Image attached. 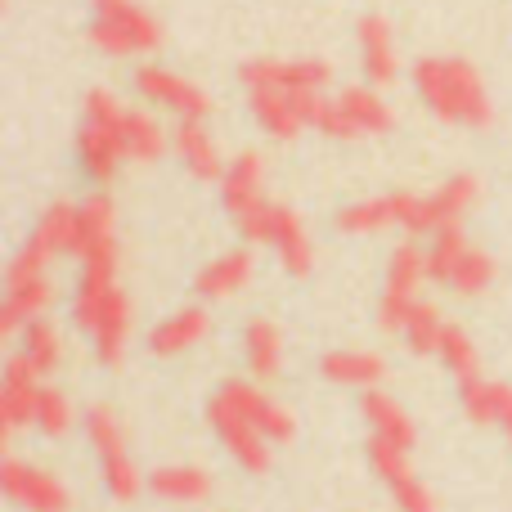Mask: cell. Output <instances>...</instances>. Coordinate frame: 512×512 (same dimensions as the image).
Masks as SVG:
<instances>
[{"label":"cell","instance_id":"24","mask_svg":"<svg viewBox=\"0 0 512 512\" xmlns=\"http://www.w3.org/2000/svg\"><path fill=\"white\" fill-rule=\"evenodd\" d=\"M95 252H117V207L108 194H90L77 207V243L72 256H95Z\"/></svg>","mask_w":512,"mask_h":512},{"label":"cell","instance_id":"20","mask_svg":"<svg viewBox=\"0 0 512 512\" xmlns=\"http://www.w3.org/2000/svg\"><path fill=\"white\" fill-rule=\"evenodd\" d=\"M171 153L194 180H221L225 176V153L216 144V135L207 131V122H176L171 126Z\"/></svg>","mask_w":512,"mask_h":512},{"label":"cell","instance_id":"13","mask_svg":"<svg viewBox=\"0 0 512 512\" xmlns=\"http://www.w3.org/2000/svg\"><path fill=\"white\" fill-rule=\"evenodd\" d=\"M135 95L149 108H158V113L176 117V122H207V113H212V95L194 77H185L176 68H162V63L135 68Z\"/></svg>","mask_w":512,"mask_h":512},{"label":"cell","instance_id":"26","mask_svg":"<svg viewBox=\"0 0 512 512\" xmlns=\"http://www.w3.org/2000/svg\"><path fill=\"white\" fill-rule=\"evenodd\" d=\"M319 373L333 387H351V391H378V382L387 378V360L373 351H328L319 360Z\"/></svg>","mask_w":512,"mask_h":512},{"label":"cell","instance_id":"16","mask_svg":"<svg viewBox=\"0 0 512 512\" xmlns=\"http://www.w3.org/2000/svg\"><path fill=\"white\" fill-rule=\"evenodd\" d=\"M0 490L18 512H72V490L50 468L23 463L14 454H5L0 463Z\"/></svg>","mask_w":512,"mask_h":512},{"label":"cell","instance_id":"8","mask_svg":"<svg viewBox=\"0 0 512 512\" xmlns=\"http://www.w3.org/2000/svg\"><path fill=\"white\" fill-rule=\"evenodd\" d=\"M423 252H427V279L436 288L454 292V297H481L495 283V261L463 234V225L432 234V243Z\"/></svg>","mask_w":512,"mask_h":512},{"label":"cell","instance_id":"35","mask_svg":"<svg viewBox=\"0 0 512 512\" xmlns=\"http://www.w3.org/2000/svg\"><path fill=\"white\" fill-rule=\"evenodd\" d=\"M72 423H77V409H72V400L63 396L59 387H41V400H36V414H32L36 432L50 436V441H59V436L72 432Z\"/></svg>","mask_w":512,"mask_h":512},{"label":"cell","instance_id":"4","mask_svg":"<svg viewBox=\"0 0 512 512\" xmlns=\"http://www.w3.org/2000/svg\"><path fill=\"white\" fill-rule=\"evenodd\" d=\"M418 104L432 117L450 126H468V131H486L495 122V99L486 90V77L459 54H427L409 72Z\"/></svg>","mask_w":512,"mask_h":512},{"label":"cell","instance_id":"2","mask_svg":"<svg viewBox=\"0 0 512 512\" xmlns=\"http://www.w3.org/2000/svg\"><path fill=\"white\" fill-rule=\"evenodd\" d=\"M481 185L477 176H450L432 189V194H414V189H396V194H373L355 198L337 212V230L342 234H387L405 230L414 239H432L441 230L463 225V216L472 212Z\"/></svg>","mask_w":512,"mask_h":512},{"label":"cell","instance_id":"30","mask_svg":"<svg viewBox=\"0 0 512 512\" xmlns=\"http://www.w3.org/2000/svg\"><path fill=\"white\" fill-rule=\"evenodd\" d=\"M243 364L256 382H270L279 378L283 369V333L274 319H248L243 328Z\"/></svg>","mask_w":512,"mask_h":512},{"label":"cell","instance_id":"3","mask_svg":"<svg viewBox=\"0 0 512 512\" xmlns=\"http://www.w3.org/2000/svg\"><path fill=\"white\" fill-rule=\"evenodd\" d=\"M72 324L90 342L99 364L117 369L131 351V297L117 279V252L81 256V274L72 288Z\"/></svg>","mask_w":512,"mask_h":512},{"label":"cell","instance_id":"11","mask_svg":"<svg viewBox=\"0 0 512 512\" xmlns=\"http://www.w3.org/2000/svg\"><path fill=\"white\" fill-rule=\"evenodd\" d=\"M239 234L248 243H256V248H270L274 261L288 274H297V279L310 274V265H315V243H310L306 221L283 203H265V207H256L252 216H243Z\"/></svg>","mask_w":512,"mask_h":512},{"label":"cell","instance_id":"36","mask_svg":"<svg viewBox=\"0 0 512 512\" xmlns=\"http://www.w3.org/2000/svg\"><path fill=\"white\" fill-rule=\"evenodd\" d=\"M508 441H512V432H508Z\"/></svg>","mask_w":512,"mask_h":512},{"label":"cell","instance_id":"34","mask_svg":"<svg viewBox=\"0 0 512 512\" xmlns=\"http://www.w3.org/2000/svg\"><path fill=\"white\" fill-rule=\"evenodd\" d=\"M436 360L450 369V378L459 382H472V378H481V355H477V346H472V337L463 333L459 324H450L445 328V342H441V355Z\"/></svg>","mask_w":512,"mask_h":512},{"label":"cell","instance_id":"9","mask_svg":"<svg viewBox=\"0 0 512 512\" xmlns=\"http://www.w3.org/2000/svg\"><path fill=\"white\" fill-rule=\"evenodd\" d=\"M396 126V113L391 104L382 99L378 86H346L337 95H328L319 104V117H315V131L328 135V140H342V144H355V140H378Z\"/></svg>","mask_w":512,"mask_h":512},{"label":"cell","instance_id":"14","mask_svg":"<svg viewBox=\"0 0 512 512\" xmlns=\"http://www.w3.org/2000/svg\"><path fill=\"white\" fill-rule=\"evenodd\" d=\"M427 283V252L418 243H400L387 261V279H382V301H378V324L387 333H400L405 319L418 310Z\"/></svg>","mask_w":512,"mask_h":512},{"label":"cell","instance_id":"12","mask_svg":"<svg viewBox=\"0 0 512 512\" xmlns=\"http://www.w3.org/2000/svg\"><path fill=\"white\" fill-rule=\"evenodd\" d=\"M77 207L81 203H68V198L45 207V212L36 216L32 234L23 239V248L5 265V279H41L54 256H68L72 243H77Z\"/></svg>","mask_w":512,"mask_h":512},{"label":"cell","instance_id":"18","mask_svg":"<svg viewBox=\"0 0 512 512\" xmlns=\"http://www.w3.org/2000/svg\"><path fill=\"white\" fill-rule=\"evenodd\" d=\"M355 50H360V72L369 86H391L400 77V45H396V27L382 14H364L355 23Z\"/></svg>","mask_w":512,"mask_h":512},{"label":"cell","instance_id":"22","mask_svg":"<svg viewBox=\"0 0 512 512\" xmlns=\"http://www.w3.org/2000/svg\"><path fill=\"white\" fill-rule=\"evenodd\" d=\"M252 274H256V256L248 248H230V252H221L216 261H207L203 270H198L194 288H198L203 301H234L252 283Z\"/></svg>","mask_w":512,"mask_h":512},{"label":"cell","instance_id":"31","mask_svg":"<svg viewBox=\"0 0 512 512\" xmlns=\"http://www.w3.org/2000/svg\"><path fill=\"white\" fill-rule=\"evenodd\" d=\"M18 355H23L41 378H50V373L59 369V360H63L59 328H54L50 319H32V324H23V333H18Z\"/></svg>","mask_w":512,"mask_h":512},{"label":"cell","instance_id":"25","mask_svg":"<svg viewBox=\"0 0 512 512\" xmlns=\"http://www.w3.org/2000/svg\"><path fill=\"white\" fill-rule=\"evenodd\" d=\"M234 387H239V400L248 405L252 423L265 432V441H270L274 450H279V445H292V436H297V418H292V409L279 405L256 378H234Z\"/></svg>","mask_w":512,"mask_h":512},{"label":"cell","instance_id":"6","mask_svg":"<svg viewBox=\"0 0 512 512\" xmlns=\"http://www.w3.org/2000/svg\"><path fill=\"white\" fill-rule=\"evenodd\" d=\"M90 45L108 59H144L162 45V23L140 0H90Z\"/></svg>","mask_w":512,"mask_h":512},{"label":"cell","instance_id":"19","mask_svg":"<svg viewBox=\"0 0 512 512\" xmlns=\"http://www.w3.org/2000/svg\"><path fill=\"white\" fill-rule=\"evenodd\" d=\"M216 185H221V203L234 221H243V216H252L256 207L270 203V198H265V158L256 149L239 153Z\"/></svg>","mask_w":512,"mask_h":512},{"label":"cell","instance_id":"32","mask_svg":"<svg viewBox=\"0 0 512 512\" xmlns=\"http://www.w3.org/2000/svg\"><path fill=\"white\" fill-rule=\"evenodd\" d=\"M171 149V131L149 113V108H131L126 113V153L131 162H158Z\"/></svg>","mask_w":512,"mask_h":512},{"label":"cell","instance_id":"28","mask_svg":"<svg viewBox=\"0 0 512 512\" xmlns=\"http://www.w3.org/2000/svg\"><path fill=\"white\" fill-rule=\"evenodd\" d=\"M54 301L50 279H5V310H0V333H23V324L45 315Z\"/></svg>","mask_w":512,"mask_h":512},{"label":"cell","instance_id":"23","mask_svg":"<svg viewBox=\"0 0 512 512\" xmlns=\"http://www.w3.org/2000/svg\"><path fill=\"white\" fill-rule=\"evenodd\" d=\"M149 495H158L162 504L194 508L212 499V472L198 463H162L149 472Z\"/></svg>","mask_w":512,"mask_h":512},{"label":"cell","instance_id":"5","mask_svg":"<svg viewBox=\"0 0 512 512\" xmlns=\"http://www.w3.org/2000/svg\"><path fill=\"white\" fill-rule=\"evenodd\" d=\"M126 113L131 108L113 95V90H90L81 104V126H77V167L90 185H108L117 171L131 162L126 153Z\"/></svg>","mask_w":512,"mask_h":512},{"label":"cell","instance_id":"21","mask_svg":"<svg viewBox=\"0 0 512 512\" xmlns=\"http://www.w3.org/2000/svg\"><path fill=\"white\" fill-rule=\"evenodd\" d=\"M207 333H212V315L203 306H180L149 328V351L162 355V360H176V355L194 351Z\"/></svg>","mask_w":512,"mask_h":512},{"label":"cell","instance_id":"10","mask_svg":"<svg viewBox=\"0 0 512 512\" xmlns=\"http://www.w3.org/2000/svg\"><path fill=\"white\" fill-rule=\"evenodd\" d=\"M81 427H86V441H90V454H95V463H99L104 490L117 499V504H131V499L149 486V477H140V468H135L131 445H126V432H122V423H117V414L108 405H90L86 418H81Z\"/></svg>","mask_w":512,"mask_h":512},{"label":"cell","instance_id":"17","mask_svg":"<svg viewBox=\"0 0 512 512\" xmlns=\"http://www.w3.org/2000/svg\"><path fill=\"white\" fill-rule=\"evenodd\" d=\"M36 400H41V373L23 360V355H9L5 360V378H0V441H14L23 427H32Z\"/></svg>","mask_w":512,"mask_h":512},{"label":"cell","instance_id":"1","mask_svg":"<svg viewBox=\"0 0 512 512\" xmlns=\"http://www.w3.org/2000/svg\"><path fill=\"white\" fill-rule=\"evenodd\" d=\"M239 81L256 126L270 140L288 144L315 126L319 104L333 86V68L324 59H248L239 68Z\"/></svg>","mask_w":512,"mask_h":512},{"label":"cell","instance_id":"27","mask_svg":"<svg viewBox=\"0 0 512 512\" xmlns=\"http://www.w3.org/2000/svg\"><path fill=\"white\" fill-rule=\"evenodd\" d=\"M459 405L472 423L481 427H504L512 432V387L495 378H472L459 387Z\"/></svg>","mask_w":512,"mask_h":512},{"label":"cell","instance_id":"15","mask_svg":"<svg viewBox=\"0 0 512 512\" xmlns=\"http://www.w3.org/2000/svg\"><path fill=\"white\" fill-rule=\"evenodd\" d=\"M369 468H373V477L387 486L396 512H436V495H432V486L414 472L409 450L382 441V436H369Z\"/></svg>","mask_w":512,"mask_h":512},{"label":"cell","instance_id":"7","mask_svg":"<svg viewBox=\"0 0 512 512\" xmlns=\"http://www.w3.org/2000/svg\"><path fill=\"white\" fill-rule=\"evenodd\" d=\"M207 427H212L216 441L225 445V454H230L243 472H252V477H265V472H270L274 445L265 441V432L252 423L248 405L239 400L234 378L221 382V387L212 391V400H207Z\"/></svg>","mask_w":512,"mask_h":512},{"label":"cell","instance_id":"33","mask_svg":"<svg viewBox=\"0 0 512 512\" xmlns=\"http://www.w3.org/2000/svg\"><path fill=\"white\" fill-rule=\"evenodd\" d=\"M445 328H450V319H445L441 310L432 306V301H418V310L405 319V328H400V337H405V346H409V351H414V355H441Z\"/></svg>","mask_w":512,"mask_h":512},{"label":"cell","instance_id":"29","mask_svg":"<svg viewBox=\"0 0 512 512\" xmlns=\"http://www.w3.org/2000/svg\"><path fill=\"white\" fill-rule=\"evenodd\" d=\"M360 409H364V423H369V436H382V441L400 445V450H414L418 427H414V418L405 414V405H396V396H387V391H364Z\"/></svg>","mask_w":512,"mask_h":512}]
</instances>
